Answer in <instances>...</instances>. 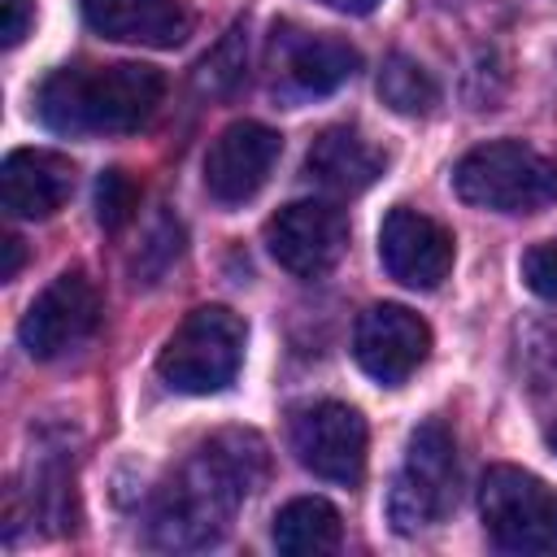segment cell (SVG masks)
I'll return each mask as SVG.
<instances>
[{
    "mask_svg": "<svg viewBox=\"0 0 557 557\" xmlns=\"http://www.w3.org/2000/svg\"><path fill=\"white\" fill-rule=\"evenodd\" d=\"M270 470L265 444L257 431H218L209 435L157 492L152 505V544L174 553H196L218 544L239 505L261 487Z\"/></svg>",
    "mask_w": 557,
    "mask_h": 557,
    "instance_id": "cell-1",
    "label": "cell"
},
{
    "mask_svg": "<svg viewBox=\"0 0 557 557\" xmlns=\"http://www.w3.org/2000/svg\"><path fill=\"white\" fill-rule=\"evenodd\" d=\"M165 100V74L139 61L61 65L35 91V113L48 131L96 139L144 131Z\"/></svg>",
    "mask_w": 557,
    "mask_h": 557,
    "instance_id": "cell-2",
    "label": "cell"
},
{
    "mask_svg": "<svg viewBox=\"0 0 557 557\" xmlns=\"http://www.w3.org/2000/svg\"><path fill=\"white\" fill-rule=\"evenodd\" d=\"M453 191L474 209L540 213L557 200V157L522 139H492L457 161Z\"/></svg>",
    "mask_w": 557,
    "mask_h": 557,
    "instance_id": "cell-3",
    "label": "cell"
},
{
    "mask_svg": "<svg viewBox=\"0 0 557 557\" xmlns=\"http://www.w3.org/2000/svg\"><path fill=\"white\" fill-rule=\"evenodd\" d=\"M239 361H244V322L222 305H200L165 339L157 357V374L165 379V387L183 396H213L239 374Z\"/></svg>",
    "mask_w": 557,
    "mask_h": 557,
    "instance_id": "cell-4",
    "label": "cell"
},
{
    "mask_svg": "<svg viewBox=\"0 0 557 557\" xmlns=\"http://www.w3.org/2000/svg\"><path fill=\"white\" fill-rule=\"evenodd\" d=\"M457 496V444L440 418H426L409 431L405 461L387 487V522L400 535H413L448 513Z\"/></svg>",
    "mask_w": 557,
    "mask_h": 557,
    "instance_id": "cell-5",
    "label": "cell"
},
{
    "mask_svg": "<svg viewBox=\"0 0 557 557\" xmlns=\"http://www.w3.org/2000/svg\"><path fill=\"white\" fill-rule=\"evenodd\" d=\"M479 513L500 553H557V492L544 479L492 466L479 483Z\"/></svg>",
    "mask_w": 557,
    "mask_h": 557,
    "instance_id": "cell-6",
    "label": "cell"
},
{
    "mask_svg": "<svg viewBox=\"0 0 557 557\" xmlns=\"http://www.w3.org/2000/svg\"><path fill=\"white\" fill-rule=\"evenodd\" d=\"M292 453L296 461L339 487H357L366 479V448H370V431L366 418L344 405V400H313L305 409L292 413Z\"/></svg>",
    "mask_w": 557,
    "mask_h": 557,
    "instance_id": "cell-7",
    "label": "cell"
},
{
    "mask_svg": "<svg viewBox=\"0 0 557 557\" xmlns=\"http://www.w3.org/2000/svg\"><path fill=\"white\" fill-rule=\"evenodd\" d=\"M100 292L83 270L57 274L22 313L17 339L35 361H57L74 348H83L100 326Z\"/></svg>",
    "mask_w": 557,
    "mask_h": 557,
    "instance_id": "cell-8",
    "label": "cell"
},
{
    "mask_svg": "<svg viewBox=\"0 0 557 557\" xmlns=\"http://www.w3.org/2000/svg\"><path fill=\"white\" fill-rule=\"evenodd\" d=\"M361 70V52L335 35H309L278 26L270 39V87L283 100H313L331 96Z\"/></svg>",
    "mask_w": 557,
    "mask_h": 557,
    "instance_id": "cell-9",
    "label": "cell"
},
{
    "mask_svg": "<svg viewBox=\"0 0 557 557\" xmlns=\"http://www.w3.org/2000/svg\"><path fill=\"white\" fill-rule=\"evenodd\" d=\"M265 248L292 278H322L348 248V222L326 200H292L265 222Z\"/></svg>",
    "mask_w": 557,
    "mask_h": 557,
    "instance_id": "cell-10",
    "label": "cell"
},
{
    "mask_svg": "<svg viewBox=\"0 0 557 557\" xmlns=\"http://www.w3.org/2000/svg\"><path fill=\"white\" fill-rule=\"evenodd\" d=\"M426 352L431 326L405 305H370L352 326V357L383 387H400L426 361Z\"/></svg>",
    "mask_w": 557,
    "mask_h": 557,
    "instance_id": "cell-11",
    "label": "cell"
},
{
    "mask_svg": "<svg viewBox=\"0 0 557 557\" xmlns=\"http://www.w3.org/2000/svg\"><path fill=\"white\" fill-rule=\"evenodd\" d=\"M453 235L426 218L422 209H409V205H396L383 226H379V261L383 270L413 287V292H435L448 270H453Z\"/></svg>",
    "mask_w": 557,
    "mask_h": 557,
    "instance_id": "cell-12",
    "label": "cell"
},
{
    "mask_svg": "<svg viewBox=\"0 0 557 557\" xmlns=\"http://www.w3.org/2000/svg\"><path fill=\"white\" fill-rule=\"evenodd\" d=\"M278 152H283V135L270 131L265 122H231L205 152V191L218 205L252 200L265 187Z\"/></svg>",
    "mask_w": 557,
    "mask_h": 557,
    "instance_id": "cell-13",
    "label": "cell"
},
{
    "mask_svg": "<svg viewBox=\"0 0 557 557\" xmlns=\"http://www.w3.org/2000/svg\"><path fill=\"white\" fill-rule=\"evenodd\" d=\"M78 9L96 35L139 48H178L196 26L183 0H78Z\"/></svg>",
    "mask_w": 557,
    "mask_h": 557,
    "instance_id": "cell-14",
    "label": "cell"
},
{
    "mask_svg": "<svg viewBox=\"0 0 557 557\" xmlns=\"http://www.w3.org/2000/svg\"><path fill=\"white\" fill-rule=\"evenodd\" d=\"M70 191L74 165L52 148H17L0 165V200L13 218H52Z\"/></svg>",
    "mask_w": 557,
    "mask_h": 557,
    "instance_id": "cell-15",
    "label": "cell"
},
{
    "mask_svg": "<svg viewBox=\"0 0 557 557\" xmlns=\"http://www.w3.org/2000/svg\"><path fill=\"white\" fill-rule=\"evenodd\" d=\"M383 148H374L352 126H326L305 152V174L331 196H361L383 174Z\"/></svg>",
    "mask_w": 557,
    "mask_h": 557,
    "instance_id": "cell-16",
    "label": "cell"
},
{
    "mask_svg": "<svg viewBox=\"0 0 557 557\" xmlns=\"http://www.w3.org/2000/svg\"><path fill=\"white\" fill-rule=\"evenodd\" d=\"M274 548L287 553V557H322V553H335L339 540H344V522H339V509L322 496H296L287 500L278 513H274Z\"/></svg>",
    "mask_w": 557,
    "mask_h": 557,
    "instance_id": "cell-17",
    "label": "cell"
},
{
    "mask_svg": "<svg viewBox=\"0 0 557 557\" xmlns=\"http://www.w3.org/2000/svg\"><path fill=\"white\" fill-rule=\"evenodd\" d=\"M379 100L400 117H422L440 104V83L409 52H392L379 70Z\"/></svg>",
    "mask_w": 557,
    "mask_h": 557,
    "instance_id": "cell-18",
    "label": "cell"
},
{
    "mask_svg": "<svg viewBox=\"0 0 557 557\" xmlns=\"http://www.w3.org/2000/svg\"><path fill=\"white\" fill-rule=\"evenodd\" d=\"M244 65H248V35H244V26H235V30H226V39H222L213 52H205V61L196 65V87H200L205 96H226V91H235V87L244 83Z\"/></svg>",
    "mask_w": 557,
    "mask_h": 557,
    "instance_id": "cell-19",
    "label": "cell"
},
{
    "mask_svg": "<svg viewBox=\"0 0 557 557\" xmlns=\"http://www.w3.org/2000/svg\"><path fill=\"white\" fill-rule=\"evenodd\" d=\"M139 209V183L126 170H104L96 178V222L104 231H122Z\"/></svg>",
    "mask_w": 557,
    "mask_h": 557,
    "instance_id": "cell-20",
    "label": "cell"
},
{
    "mask_svg": "<svg viewBox=\"0 0 557 557\" xmlns=\"http://www.w3.org/2000/svg\"><path fill=\"white\" fill-rule=\"evenodd\" d=\"M522 283L540 300H557V239L535 244V248L522 252Z\"/></svg>",
    "mask_w": 557,
    "mask_h": 557,
    "instance_id": "cell-21",
    "label": "cell"
},
{
    "mask_svg": "<svg viewBox=\"0 0 557 557\" xmlns=\"http://www.w3.org/2000/svg\"><path fill=\"white\" fill-rule=\"evenodd\" d=\"M30 13H35V0H4V30H0L4 48H17L22 44V35L30 26Z\"/></svg>",
    "mask_w": 557,
    "mask_h": 557,
    "instance_id": "cell-22",
    "label": "cell"
},
{
    "mask_svg": "<svg viewBox=\"0 0 557 557\" xmlns=\"http://www.w3.org/2000/svg\"><path fill=\"white\" fill-rule=\"evenodd\" d=\"M0 252H4L0 278L9 283V278H17V270H22V239H17V235H4V239H0Z\"/></svg>",
    "mask_w": 557,
    "mask_h": 557,
    "instance_id": "cell-23",
    "label": "cell"
},
{
    "mask_svg": "<svg viewBox=\"0 0 557 557\" xmlns=\"http://www.w3.org/2000/svg\"><path fill=\"white\" fill-rule=\"evenodd\" d=\"M318 4H326V9H335V13H370V9H379V0H318Z\"/></svg>",
    "mask_w": 557,
    "mask_h": 557,
    "instance_id": "cell-24",
    "label": "cell"
},
{
    "mask_svg": "<svg viewBox=\"0 0 557 557\" xmlns=\"http://www.w3.org/2000/svg\"><path fill=\"white\" fill-rule=\"evenodd\" d=\"M548 448H553V453H557V422H553V426H548Z\"/></svg>",
    "mask_w": 557,
    "mask_h": 557,
    "instance_id": "cell-25",
    "label": "cell"
}]
</instances>
